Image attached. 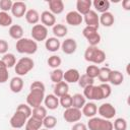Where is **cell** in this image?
Wrapping results in <instances>:
<instances>
[{
    "instance_id": "1",
    "label": "cell",
    "mask_w": 130,
    "mask_h": 130,
    "mask_svg": "<svg viewBox=\"0 0 130 130\" xmlns=\"http://www.w3.org/2000/svg\"><path fill=\"white\" fill-rule=\"evenodd\" d=\"M16 51L20 54H27V55H32L37 52L38 50V44L36 41L32 39H27V38H22L16 42Z\"/></svg>"
},
{
    "instance_id": "36",
    "label": "cell",
    "mask_w": 130,
    "mask_h": 130,
    "mask_svg": "<svg viewBox=\"0 0 130 130\" xmlns=\"http://www.w3.org/2000/svg\"><path fill=\"white\" fill-rule=\"evenodd\" d=\"M0 25L1 26H11L12 17L8 12L0 11Z\"/></svg>"
},
{
    "instance_id": "15",
    "label": "cell",
    "mask_w": 130,
    "mask_h": 130,
    "mask_svg": "<svg viewBox=\"0 0 130 130\" xmlns=\"http://www.w3.org/2000/svg\"><path fill=\"white\" fill-rule=\"evenodd\" d=\"M79 77H80L79 71L77 69H74V68L68 69L63 74V79L66 83H75L78 81Z\"/></svg>"
},
{
    "instance_id": "30",
    "label": "cell",
    "mask_w": 130,
    "mask_h": 130,
    "mask_svg": "<svg viewBox=\"0 0 130 130\" xmlns=\"http://www.w3.org/2000/svg\"><path fill=\"white\" fill-rule=\"evenodd\" d=\"M1 62L8 69V68H11V67L15 66V64H16V58H15V56L12 53H6V54L3 55L2 59H1Z\"/></svg>"
},
{
    "instance_id": "48",
    "label": "cell",
    "mask_w": 130,
    "mask_h": 130,
    "mask_svg": "<svg viewBox=\"0 0 130 130\" xmlns=\"http://www.w3.org/2000/svg\"><path fill=\"white\" fill-rule=\"evenodd\" d=\"M8 51V43L5 40L0 39V54H6Z\"/></svg>"
},
{
    "instance_id": "14",
    "label": "cell",
    "mask_w": 130,
    "mask_h": 130,
    "mask_svg": "<svg viewBox=\"0 0 130 130\" xmlns=\"http://www.w3.org/2000/svg\"><path fill=\"white\" fill-rule=\"evenodd\" d=\"M83 20V16L79 14L77 11H69L66 14V22L72 26H77L81 24Z\"/></svg>"
},
{
    "instance_id": "33",
    "label": "cell",
    "mask_w": 130,
    "mask_h": 130,
    "mask_svg": "<svg viewBox=\"0 0 130 130\" xmlns=\"http://www.w3.org/2000/svg\"><path fill=\"white\" fill-rule=\"evenodd\" d=\"M31 116L35 117V118H37V119H39V120H42L43 121V119L47 116V109H46V107H44V106L41 105L39 107L34 108L31 110Z\"/></svg>"
},
{
    "instance_id": "44",
    "label": "cell",
    "mask_w": 130,
    "mask_h": 130,
    "mask_svg": "<svg viewBox=\"0 0 130 130\" xmlns=\"http://www.w3.org/2000/svg\"><path fill=\"white\" fill-rule=\"evenodd\" d=\"M9 77V73H8V69L2 64L0 66V83H4L8 80Z\"/></svg>"
},
{
    "instance_id": "49",
    "label": "cell",
    "mask_w": 130,
    "mask_h": 130,
    "mask_svg": "<svg viewBox=\"0 0 130 130\" xmlns=\"http://www.w3.org/2000/svg\"><path fill=\"white\" fill-rule=\"evenodd\" d=\"M71 130H87V126H86L85 124H83V123L76 122V123L72 126Z\"/></svg>"
},
{
    "instance_id": "51",
    "label": "cell",
    "mask_w": 130,
    "mask_h": 130,
    "mask_svg": "<svg viewBox=\"0 0 130 130\" xmlns=\"http://www.w3.org/2000/svg\"><path fill=\"white\" fill-rule=\"evenodd\" d=\"M40 130H49V129H47V128H43V129H42V128H41Z\"/></svg>"
},
{
    "instance_id": "28",
    "label": "cell",
    "mask_w": 130,
    "mask_h": 130,
    "mask_svg": "<svg viewBox=\"0 0 130 130\" xmlns=\"http://www.w3.org/2000/svg\"><path fill=\"white\" fill-rule=\"evenodd\" d=\"M92 5L95 8V10L98 12H101V13L107 12L110 8V2L108 0H94L92 2Z\"/></svg>"
},
{
    "instance_id": "12",
    "label": "cell",
    "mask_w": 130,
    "mask_h": 130,
    "mask_svg": "<svg viewBox=\"0 0 130 130\" xmlns=\"http://www.w3.org/2000/svg\"><path fill=\"white\" fill-rule=\"evenodd\" d=\"M61 49H62L63 53L67 54V55H71V54L75 53V51L77 49V43L72 38L65 39V41H63V43L61 44Z\"/></svg>"
},
{
    "instance_id": "32",
    "label": "cell",
    "mask_w": 130,
    "mask_h": 130,
    "mask_svg": "<svg viewBox=\"0 0 130 130\" xmlns=\"http://www.w3.org/2000/svg\"><path fill=\"white\" fill-rule=\"evenodd\" d=\"M67 31H68L67 27L62 23H57L53 26V34H54L55 38H57V39L65 37L67 35Z\"/></svg>"
},
{
    "instance_id": "18",
    "label": "cell",
    "mask_w": 130,
    "mask_h": 130,
    "mask_svg": "<svg viewBox=\"0 0 130 130\" xmlns=\"http://www.w3.org/2000/svg\"><path fill=\"white\" fill-rule=\"evenodd\" d=\"M92 5V2L90 0H77L76 2V11L81 14V15H85L89 10L90 7Z\"/></svg>"
},
{
    "instance_id": "20",
    "label": "cell",
    "mask_w": 130,
    "mask_h": 130,
    "mask_svg": "<svg viewBox=\"0 0 130 130\" xmlns=\"http://www.w3.org/2000/svg\"><path fill=\"white\" fill-rule=\"evenodd\" d=\"M9 87L11 89L12 92L14 93H18L22 90L23 88V80L20 76H15L13 77L11 80H10V83H9Z\"/></svg>"
},
{
    "instance_id": "41",
    "label": "cell",
    "mask_w": 130,
    "mask_h": 130,
    "mask_svg": "<svg viewBox=\"0 0 130 130\" xmlns=\"http://www.w3.org/2000/svg\"><path fill=\"white\" fill-rule=\"evenodd\" d=\"M113 129L115 130H126L127 121L124 118H117L113 123Z\"/></svg>"
},
{
    "instance_id": "45",
    "label": "cell",
    "mask_w": 130,
    "mask_h": 130,
    "mask_svg": "<svg viewBox=\"0 0 130 130\" xmlns=\"http://www.w3.org/2000/svg\"><path fill=\"white\" fill-rule=\"evenodd\" d=\"M100 87L102 89V93H103V98L104 99H107V98H109L111 95L112 88L108 83H102V84H100Z\"/></svg>"
},
{
    "instance_id": "6",
    "label": "cell",
    "mask_w": 130,
    "mask_h": 130,
    "mask_svg": "<svg viewBox=\"0 0 130 130\" xmlns=\"http://www.w3.org/2000/svg\"><path fill=\"white\" fill-rule=\"evenodd\" d=\"M45 99V91L43 90H38V89H32L29 91V93L26 96V104L30 108H36L42 105Z\"/></svg>"
},
{
    "instance_id": "17",
    "label": "cell",
    "mask_w": 130,
    "mask_h": 130,
    "mask_svg": "<svg viewBox=\"0 0 130 130\" xmlns=\"http://www.w3.org/2000/svg\"><path fill=\"white\" fill-rule=\"evenodd\" d=\"M81 113L87 117V118H92L96 115L98 113V106L94 104V103H91V102H88V103H85V105L82 107V111Z\"/></svg>"
},
{
    "instance_id": "23",
    "label": "cell",
    "mask_w": 130,
    "mask_h": 130,
    "mask_svg": "<svg viewBox=\"0 0 130 130\" xmlns=\"http://www.w3.org/2000/svg\"><path fill=\"white\" fill-rule=\"evenodd\" d=\"M45 47L50 52H57L61 47V43L57 38L52 37V38H49V39L46 40Z\"/></svg>"
},
{
    "instance_id": "35",
    "label": "cell",
    "mask_w": 130,
    "mask_h": 130,
    "mask_svg": "<svg viewBox=\"0 0 130 130\" xmlns=\"http://www.w3.org/2000/svg\"><path fill=\"white\" fill-rule=\"evenodd\" d=\"M63 74H64V72H63L62 69L56 68V69H54V70L51 71V73H50V78H51V80L56 84V83H58V82H60V81H63Z\"/></svg>"
},
{
    "instance_id": "11",
    "label": "cell",
    "mask_w": 130,
    "mask_h": 130,
    "mask_svg": "<svg viewBox=\"0 0 130 130\" xmlns=\"http://www.w3.org/2000/svg\"><path fill=\"white\" fill-rule=\"evenodd\" d=\"M83 19L85 21L86 26H93L99 28L100 25V16L94 10H89L85 15H83Z\"/></svg>"
},
{
    "instance_id": "7",
    "label": "cell",
    "mask_w": 130,
    "mask_h": 130,
    "mask_svg": "<svg viewBox=\"0 0 130 130\" xmlns=\"http://www.w3.org/2000/svg\"><path fill=\"white\" fill-rule=\"evenodd\" d=\"M31 37L36 42H42L48 38V28L43 24H35L31 28Z\"/></svg>"
},
{
    "instance_id": "38",
    "label": "cell",
    "mask_w": 130,
    "mask_h": 130,
    "mask_svg": "<svg viewBox=\"0 0 130 130\" xmlns=\"http://www.w3.org/2000/svg\"><path fill=\"white\" fill-rule=\"evenodd\" d=\"M77 82H78V84H79L80 87L85 88L86 86L93 85V83H94V79L88 77L86 74H82V75H80V77H79V79H78Z\"/></svg>"
},
{
    "instance_id": "4",
    "label": "cell",
    "mask_w": 130,
    "mask_h": 130,
    "mask_svg": "<svg viewBox=\"0 0 130 130\" xmlns=\"http://www.w3.org/2000/svg\"><path fill=\"white\" fill-rule=\"evenodd\" d=\"M35 66V62L29 57H22L15 64V73L18 76L26 75Z\"/></svg>"
},
{
    "instance_id": "26",
    "label": "cell",
    "mask_w": 130,
    "mask_h": 130,
    "mask_svg": "<svg viewBox=\"0 0 130 130\" xmlns=\"http://www.w3.org/2000/svg\"><path fill=\"white\" fill-rule=\"evenodd\" d=\"M114 22H115V17H114V15L111 12L107 11V12H104V13L101 14V16H100V23L103 24L104 26H107V27L112 26L114 24Z\"/></svg>"
},
{
    "instance_id": "9",
    "label": "cell",
    "mask_w": 130,
    "mask_h": 130,
    "mask_svg": "<svg viewBox=\"0 0 130 130\" xmlns=\"http://www.w3.org/2000/svg\"><path fill=\"white\" fill-rule=\"evenodd\" d=\"M81 116H82L81 110L76 109V108H73V107L68 108V109H65V111L63 113V118L68 123L78 122L81 119Z\"/></svg>"
},
{
    "instance_id": "8",
    "label": "cell",
    "mask_w": 130,
    "mask_h": 130,
    "mask_svg": "<svg viewBox=\"0 0 130 130\" xmlns=\"http://www.w3.org/2000/svg\"><path fill=\"white\" fill-rule=\"evenodd\" d=\"M98 113L100 114L101 118L110 120V119H112V118L115 117V115H116V109H115V107L112 104L105 103V104H102L98 108Z\"/></svg>"
},
{
    "instance_id": "42",
    "label": "cell",
    "mask_w": 130,
    "mask_h": 130,
    "mask_svg": "<svg viewBox=\"0 0 130 130\" xmlns=\"http://www.w3.org/2000/svg\"><path fill=\"white\" fill-rule=\"evenodd\" d=\"M47 62H48V65H49L51 68L56 69V68H58V67L61 65L62 60H61V58H60L59 56H57V55H52L51 57H49V59H48Z\"/></svg>"
},
{
    "instance_id": "39",
    "label": "cell",
    "mask_w": 130,
    "mask_h": 130,
    "mask_svg": "<svg viewBox=\"0 0 130 130\" xmlns=\"http://www.w3.org/2000/svg\"><path fill=\"white\" fill-rule=\"evenodd\" d=\"M59 104L64 108V109H68L72 107V95H70L69 93L64 94L60 98L59 100Z\"/></svg>"
},
{
    "instance_id": "50",
    "label": "cell",
    "mask_w": 130,
    "mask_h": 130,
    "mask_svg": "<svg viewBox=\"0 0 130 130\" xmlns=\"http://www.w3.org/2000/svg\"><path fill=\"white\" fill-rule=\"evenodd\" d=\"M122 6L125 10H130V0H124L122 1Z\"/></svg>"
},
{
    "instance_id": "13",
    "label": "cell",
    "mask_w": 130,
    "mask_h": 130,
    "mask_svg": "<svg viewBox=\"0 0 130 130\" xmlns=\"http://www.w3.org/2000/svg\"><path fill=\"white\" fill-rule=\"evenodd\" d=\"M26 12V4L22 1H16L13 2L12 7H11V13L13 16L20 18L22 17Z\"/></svg>"
},
{
    "instance_id": "2",
    "label": "cell",
    "mask_w": 130,
    "mask_h": 130,
    "mask_svg": "<svg viewBox=\"0 0 130 130\" xmlns=\"http://www.w3.org/2000/svg\"><path fill=\"white\" fill-rule=\"evenodd\" d=\"M84 59L94 64H102L106 60V53L98 47L89 46L84 52Z\"/></svg>"
},
{
    "instance_id": "52",
    "label": "cell",
    "mask_w": 130,
    "mask_h": 130,
    "mask_svg": "<svg viewBox=\"0 0 130 130\" xmlns=\"http://www.w3.org/2000/svg\"><path fill=\"white\" fill-rule=\"evenodd\" d=\"M1 65H2V62H1V60H0V66H1Z\"/></svg>"
},
{
    "instance_id": "29",
    "label": "cell",
    "mask_w": 130,
    "mask_h": 130,
    "mask_svg": "<svg viewBox=\"0 0 130 130\" xmlns=\"http://www.w3.org/2000/svg\"><path fill=\"white\" fill-rule=\"evenodd\" d=\"M24 16H25L26 21L28 23H30V24H37L39 22V20H40V14L36 9L26 10Z\"/></svg>"
},
{
    "instance_id": "46",
    "label": "cell",
    "mask_w": 130,
    "mask_h": 130,
    "mask_svg": "<svg viewBox=\"0 0 130 130\" xmlns=\"http://www.w3.org/2000/svg\"><path fill=\"white\" fill-rule=\"evenodd\" d=\"M13 2L11 0H0V9L1 11L4 12H8L9 10H11Z\"/></svg>"
},
{
    "instance_id": "22",
    "label": "cell",
    "mask_w": 130,
    "mask_h": 130,
    "mask_svg": "<svg viewBox=\"0 0 130 130\" xmlns=\"http://www.w3.org/2000/svg\"><path fill=\"white\" fill-rule=\"evenodd\" d=\"M68 91H69V86L68 83H66L65 81H60L56 83L54 86V94L57 98H61L62 95L67 94Z\"/></svg>"
},
{
    "instance_id": "3",
    "label": "cell",
    "mask_w": 130,
    "mask_h": 130,
    "mask_svg": "<svg viewBox=\"0 0 130 130\" xmlns=\"http://www.w3.org/2000/svg\"><path fill=\"white\" fill-rule=\"evenodd\" d=\"M87 129L89 130H114L113 123L110 120L100 118V117H92L87 122Z\"/></svg>"
},
{
    "instance_id": "10",
    "label": "cell",
    "mask_w": 130,
    "mask_h": 130,
    "mask_svg": "<svg viewBox=\"0 0 130 130\" xmlns=\"http://www.w3.org/2000/svg\"><path fill=\"white\" fill-rule=\"evenodd\" d=\"M27 117L20 111H15V113L13 114V116L10 118V125L12 128L15 129H19L21 127H23L27 121Z\"/></svg>"
},
{
    "instance_id": "27",
    "label": "cell",
    "mask_w": 130,
    "mask_h": 130,
    "mask_svg": "<svg viewBox=\"0 0 130 130\" xmlns=\"http://www.w3.org/2000/svg\"><path fill=\"white\" fill-rule=\"evenodd\" d=\"M123 80H124V76H123L122 72H120L118 70H111V74H110V78H109V82L111 84L120 85V84H122Z\"/></svg>"
},
{
    "instance_id": "43",
    "label": "cell",
    "mask_w": 130,
    "mask_h": 130,
    "mask_svg": "<svg viewBox=\"0 0 130 130\" xmlns=\"http://www.w3.org/2000/svg\"><path fill=\"white\" fill-rule=\"evenodd\" d=\"M16 110L22 112L27 118H29V117L31 116V108H30L27 104H19Z\"/></svg>"
},
{
    "instance_id": "34",
    "label": "cell",
    "mask_w": 130,
    "mask_h": 130,
    "mask_svg": "<svg viewBox=\"0 0 130 130\" xmlns=\"http://www.w3.org/2000/svg\"><path fill=\"white\" fill-rule=\"evenodd\" d=\"M110 74H111V69L110 68L102 67V68H100L98 78L100 79V81H102V83H108L109 78H110Z\"/></svg>"
},
{
    "instance_id": "40",
    "label": "cell",
    "mask_w": 130,
    "mask_h": 130,
    "mask_svg": "<svg viewBox=\"0 0 130 130\" xmlns=\"http://www.w3.org/2000/svg\"><path fill=\"white\" fill-rule=\"evenodd\" d=\"M99 72H100V67H98L96 65H89L86 67V70H85V74L92 79L98 77Z\"/></svg>"
},
{
    "instance_id": "19",
    "label": "cell",
    "mask_w": 130,
    "mask_h": 130,
    "mask_svg": "<svg viewBox=\"0 0 130 130\" xmlns=\"http://www.w3.org/2000/svg\"><path fill=\"white\" fill-rule=\"evenodd\" d=\"M50 12L55 14H60L64 10V3L62 0H50L49 1Z\"/></svg>"
},
{
    "instance_id": "24",
    "label": "cell",
    "mask_w": 130,
    "mask_h": 130,
    "mask_svg": "<svg viewBox=\"0 0 130 130\" xmlns=\"http://www.w3.org/2000/svg\"><path fill=\"white\" fill-rule=\"evenodd\" d=\"M43 126V121L30 116L25 123V130H40Z\"/></svg>"
},
{
    "instance_id": "47",
    "label": "cell",
    "mask_w": 130,
    "mask_h": 130,
    "mask_svg": "<svg viewBox=\"0 0 130 130\" xmlns=\"http://www.w3.org/2000/svg\"><path fill=\"white\" fill-rule=\"evenodd\" d=\"M30 90L32 89H38V90H43L45 91V84L42 82V81H39V80H36L34 81L31 84H30Z\"/></svg>"
},
{
    "instance_id": "5",
    "label": "cell",
    "mask_w": 130,
    "mask_h": 130,
    "mask_svg": "<svg viewBox=\"0 0 130 130\" xmlns=\"http://www.w3.org/2000/svg\"><path fill=\"white\" fill-rule=\"evenodd\" d=\"M98 29L99 28L93 27V26H85L83 28L82 35L87 40L89 46L96 47V45L100 44V42H101V36L98 32Z\"/></svg>"
},
{
    "instance_id": "21",
    "label": "cell",
    "mask_w": 130,
    "mask_h": 130,
    "mask_svg": "<svg viewBox=\"0 0 130 130\" xmlns=\"http://www.w3.org/2000/svg\"><path fill=\"white\" fill-rule=\"evenodd\" d=\"M44 104L46 106V109L56 110L59 106V99L55 94H48L44 99Z\"/></svg>"
},
{
    "instance_id": "16",
    "label": "cell",
    "mask_w": 130,
    "mask_h": 130,
    "mask_svg": "<svg viewBox=\"0 0 130 130\" xmlns=\"http://www.w3.org/2000/svg\"><path fill=\"white\" fill-rule=\"evenodd\" d=\"M40 19H41L43 25H45L46 27L47 26H52L53 27L56 24V17L50 11H43L42 14H41Z\"/></svg>"
},
{
    "instance_id": "25",
    "label": "cell",
    "mask_w": 130,
    "mask_h": 130,
    "mask_svg": "<svg viewBox=\"0 0 130 130\" xmlns=\"http://www.w3.org/2000/svg\"><path fill=\"white\" fill-rule=\"evenodd\" d=\"M9 36L14 40H20L23 37V28L19 24H12L9 27Z\"/></svg>"
},
{
    "instance_id": "31",
    "label": "cell",
    "mask_w": 130,
    "mask_h": 130,
    "mask_svg": "<svg viewBox=\"0 0 130 130\" xmlns=\"http://www.w3.org/2000/svg\"><path fill=\"white\" fill-rule=\"evenodd\" d=\"M85 105V98L81 93H75L72 95V107L81 110Z\"/></svg>"
},
{
    "instance_id": "37",
    "label": "cell",
    "mask_w": 130,
    "mask_h": 130,
    "mask_svg": "<svg viewBox=\"0 0 130 130\" xmlns=\"http://www.w3.org/2000/svg\"><path fill=\"white\" fill-rule=\"evenodd\" d=\"M43 125L45 126V128L47 129H53L56 125H57V119L56 117L52 116V115H47L44 119H43Z\"/></svg>"
}]
</instances>
